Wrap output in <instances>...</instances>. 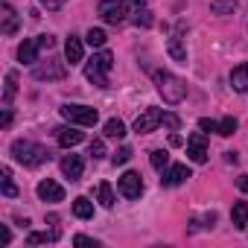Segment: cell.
<instances>
[{
    "label": "cell",
    "mask_w": 248,
    "mask_h": 248,
    "mask_svg": "<svg viewBox=\"0 0 248 248\" xmlns=\"http://www.w3.org/2000/svg\"><path fill=\"white\" fill-rule=\"evenodd\" d=\"M167 50H170V56H172V59H175L178 64H187V47L181 44V38H170Z\"/></svg>",
    "instance_id": "21"
},
{
    "label": "cell",
    "mask_w": 248,
    "mask_h": 248,
    "mask_svg": "<svg viewBox=\"0 0 248 248\" xmlns=\"http://www.w3.org/2000/svg\"><path fill=\"white\" fill-rule=\"evenodd\" d=\"M9 239H12V233H9V228L3 225V228H0V242H3V245H9Z\"/></svg>",
    "instance_id": "38"
},
{
    "label": "cell",
    "mask_w": 248,
    "mask_h": 248,
    "mask_svg": "<svg viewBox=\"0 0 248 248\" xmlns=\"http://www.w3.org/2000/svg\"><path fill=\"white\" fill-rule=\"evenodd\" d=\"M152 24H155V18H152V12H149V9H138V12H135V27L149 30Z\"/></svg>",
    "instance_id": "27"
},
{
    "label": "cell",
    "mask_w": 248,
    "mask_h": 248,
    "mask_svg": "<svg viewBox=\"0 0 248 248\" xmlns=\"http://www.w3.org/2000/svg\"><path fill=\"white\" fill-rule=\"evenodd\" d=\"M56 140H59V146L73 149V146H79L85 140V132H79L73 123H70V126H64V129H56Z\"/></svg>",
    "instance_id": "12"
},
{
    "label": "cell",
    "mask_w": 248,
    "mask_h": 248,
    "mask_svg": "<svg viewBox=\"0 0 248 248\" xmlns=\"http://www.w3.org/2000/svg\"><path fill=\"white\" fill-rule=\"evenodd\" d=\"M99 18L111 27H120L126 21V3L123 0H102L99 3Z\"/></svg>",
    "instance_id": "7"
},
{
    "label": "cell",
    "mask_w": 248,
    "mask_h": 248,
    "mask_svg": "<svg viewBox=\"0 0 248 248\" xmlns=\"http://www.w3.org/2000/svg\"><path fill=\"white\" fill-rule=\"evenodd\" d=\"M117 190L126 196V199H140V193H143V181H140V172H123L120 175V181H117Z\"/></svg>",
    "instance_id": "8"
},
{
    "label": "cell",
    "mask_w": 248,
    "mask_h": 248,
    "mask_svg": "<svg viewBox=\"0 0 248 248\" xmlns=\"http://www.w3.org/2000/svg\"><path fill=\"white\" fill-rule=\"evenodd\" d=\"M231 222H233V228H248V202H236L233 204V210H231Z\"/></svg>",
    "instance_id": "18"
},
{
    "label": "cell",
    "mask_w": 248,
    "mask_h": 248,
    "mask_svg": "<svg viewBox=\"0 0 248 248\" xmlns=\"http://www.w3.org/2000/svg\"><path fill=\"white\" fill-rule=\"evenodd\" d=\"M38 199H41V202H50V204L64 202V187L56 184L53 178H44V181L38 184Z\"/></svg>",
    "instance_id": "11"
},
{
    "label": "cell",
    "mask_w": 248,
    "mask_h": 248,
    "mask_svg": "<svg viewBox=\"0 0 248 248\" xmlns=\"http://www.w3.org/2000/svg\"><path fill=\"white\" fill-rule=\"evenodd\" d=\"M155 85H158V93L164 96L167 105H178V102L187 96V85H184L178 76L167 73V70H158V73H155Z\"/></svg>",
    "instance_id": "3"
},
{
    "label": "cell",
    "mask_w": 248,
    "mask_h": 248,
    "mask_svg": "<svg viewBox=\"0 0 248 248\" xmlns=\"http://www.w3.org/2000/svg\"><path fill=\"white\" fill-rule=\"evenodd\" d=\"M53 47H56V38H53V35L27 38V41L18 47V59H21V64H35V62H38V53H41V50H53Z\"/></svg>",
    "instance_id": "5"
},
{
    "label": "cell",
    "mask_w": 248,
    "mask_h": 248,
    "mask_svg": "<svg viewBox=\"0 0 248 248\" xmlns=\"http://www.w3.org/2000/svg\"><path fill=\"white\" fill-rule=\"evenodd\" d=\"M88 155H91L93 161L105 158V143H102V140H91V149H88Z\"/></svg>",
    "instance_id": "32"
},
{
    "label": "cell",
    "mask_w": 248,
    "mask_h": 248,
    "mask_svg": "<svg viewBox=\"0 0 248 248\" xmlns=\"http://www.w3.org/2000/svg\"><path fill=\"white\" fill-rule=\"evenodd\" d=\"M187 155L193 164H204L207 161V140H204V132H193L190 140H187Z\"/></svg>",
    "instance_id": "10"
},
{
    "label": "cell",
    "mask_w": 248,
    "mask_h": 248,
    "mask_svg": "<svg viewBox=\"0 0 248 248\" xmlns=\"http://www.w3.org/2000/svg\"><path fill=\"white\" fill-rule=\"evenodd\" d=\"M15 93H18V73H15V70H9V73H6V88H3V102H6V105H12Z\"/></svg>",
    "instance_id": "22"
},
{
    "label": "cell",
    "mask_w": 248,
    "mask_h": 248,
    "mask_svg": "<svg viewBox=\"0 0 248 248\" xmlns=\"http://www.w3.org/2000/svg\"><path fill=\"white\" fill-rule=\"evenodd\" d=\"M59 111H62V117H64L67 123H73V126H96V120H99L96 108L79 105V102H67V105H62Z\"/></svg>",
    "instance_id": "4"
},
{
    "label": "cell",
    "mask_w": 248,
    "mask_h": 248,
    "mask_svg": "<svg viewBox=\"0 0 248 248\" xmlns=\"http://www.w3.org/2000/svg\"><path fill=\"white\" fill-rule=\"evenodd\" d=\"M111 67H114V56H111L108 50H102V53L91 56V62L85 64V79L93 82L96 88H108V85H111V82H108Z\"/></svg>",
    "instance_id": "2"
},
{
    "label": "cell",
    "mask_w": 248,
    "mask_h": 248,
    "mask_svg": "<svg viewBox=\"0 0 248 248\" xmlns=\"http://www.w3.org/2000/svg\"><path fill=\"white\" fill-rule=\"evenodd\" d=\"M164 126H167V129H178V126H181V120H178L175 114H164Z\"/></svg>",
    "instance_id": "36"
},
{
    "label": "cell",
    "mask_w": 248,
    "mask_h": 248,
    "mask_svg": "<svg viewBox=\"0 0 248 248\" xmlns=\"http://www.w3.org/2000/svg\"><path fill=\"white\" fill-rule=\"evenodd\" d=\"M64 3H67V0H41V6H44V9H50V12H56V9H62Z\"/></svg>",
    "instance_id": "35"
},
{
    "label": "cell",
    "mask_w": 248,
    "mask_h": 248,
    "mask_svg": "<svg viewBox=\"0 0 248 248\" xmlns=\"http://www.w3.org/2000/svg\"><path fill=\"white\" fill-rule=\"evenodd\" d=\"M199 129H202V132H219V123H216V120L202 117V120H199Z\"/></svg>",
    "instance_id": "33"
},
{
    "label": "cell",
    "mask_w": 248,
    "mask_h": 248,
    "mask_svg": "<svg viewBox=\"0 0 248 248\" xmlns=\"http://www.w3.org/2000/svg\"><path fill=\"white\" fill-rule=\"evenodd\" d=\"M236 9H239L236 0H213V3H210V12L213 15H233Z\"/></svg>",
    "instance_id": "20"
},
{
    "label": "cell",
    "mask_w": 248,
    "mask_h": 248,
    "mask_svg": "<svg viewBox=\"0 0 248 248\" xmlns=\"http://www.w3.org/2000/svg\"><path fill=\"white\" fill-rule=\"evenodd\" d=\"M73 245H91V248H96L99 242H96L93 236H85V233H76V236H73Z\"/></svg>",
    "instance_id": "34"
},
{
    "label": "cell",
    "mask_w": 248,
    "mask_h": 248,
    "mask_svg": "<svg viewBox=\"0 0 248 248\" xmlns=\"http://www.w3.org/2000/svg\"><path fill=\"white\" fill-rule=\"evenodd\" d=\"M225 161H228V164H236V161H239V155H236V152H225Z\"/></svg>",
    "instance_id": "41"
},
{
    "label": "cell",
    "mask_w": 248,
    "mask_h": 248,
    "mask_svg": "<svg viewBox=\"0 0 248 248\" xmlns=\"http://www.w3.org/2000/svg\"><path fill=\"white\" fill-rule=\"evenodd\" d=\"M96 199H99L102 207H114V190H111L108 181H102V184L96 187Z\"/></svg>",
    "instance_id": "24"
},
{
    "label": "cell",
    "mask_w": 248,
    "mask_h": 248,
    "mask_svg": "<svg viewBox=\"0 0 248 248\" xmlns=\"http://www.w3.org/2000/svg\"><path fill=\"white\" fill-rule=\"evenodd\" d=\"M184 140H181V135H170V146H181Z\"/></svg>",
    "instance_id": "40"
},
{
    "label": "cell",
    "mask_w": 248,
    "mask_h": 248,
    "mask_svg": "<svg viewBox=\"0 0 248 248\" xmlns=\"http://www.w3.org/2000/svg\"><path fill=\"white\" fill-rule=\"evenodd\" d=\"M105 138H114V140L126 138V123L123 120H108L105 123Z\"/></svg>",
    "instance_id": "23"
},
{
    "label": "cell",
    "mask_w": 248,
    "mask_h": 248,
    "mask_svg": "<svg viewBox=\"0 0 248 248\" xmlns=\"http://www.w3.org/2000/svg\"><path fill=\"white\" fill-rule=\"evenodd\" d=\"M152 167H155L158 172H164V170L170 167V155H167L164 149H155V152H152Z\"/></svg>",
    "instance_id": "28"
},
{
    "label": "cell",
    "mask_w": 248,
    "mask_h": 248,
    "mask_svg": "<svg viewBox=\"0 0 248 248\" xmlns=\"http://www.w3.org/2000/svg\"><path fill=\"white\" fill-rule=\"evenodd\" d=\"M56 239H59L56 231H35L27 236V245H41V242H56Z\"/></svg>",
    "instance_id": "25"
},
{
    "label": "cell",
    "mask_w": 248,
    "mask_h": 248,
    "mask_svg": "<svg viewBox=\"0 0 248 248\" xmlns=\"http://www.w3.org/2000/svg\"><path fill=\"white\" fill-rule=\"evenodd\" d=\"M0 175H3V178H0V181H3V196H6V199H15V196H18V187L12 184V170L3 167V170H0Z\"/></svg>",
    "instance_id": "26"
},
{
    "label": "cell",
    "mask_w": 248,
    "mask_h": 248,
    "mask_svg": "<svg viewBox=\"0 0 248 248\" xmlns=\"http://www.w3.org/2000/svg\"><path fill=\"white\" fill-rule=\"evenodd\" d=\"M132 6H135V9H143V6H146V0H132Z\"/></svg>",
    "instance_id": "42"
},
{
    "label": "cell",
    "mask_w": 248,
    "mask_h": 248,
    "mask_svg": "<svg viewBox=\"0 0 248 248\" xmlns=\"http://www.w3.org/2000/svg\"><path fill=\"white\" fill-rule=\"evenodd\" d=\"M85 38H88V44H91V47H102V44L108 41V38H105V32H102V30H93V27L88 30V35H85Z\"/></svg>",
    "instance_id": "31"
},
{
    "label": "cell",
    "mask_w": 248,
    "mask_h": 248,
    "mask_svg": "<svg viewBox=\"0 0 248 248\" xmlns=\"http://www.w3.org/2000/svg\"><path fill=\"white\" fill-rule=\"evenodd\" d=\"M231 85H233L236 93H245L248 91V64H239V67L231 70Z\"/></svg>",
    "instance_id": "17"
},
{
    "label": "cell",
    "mask_w": 248,
    "mask_h": 248,
    "mask_svg": "<svg viewBox=\"0 0 248 248\" xmlns=\"http://www.w3.org/2000/svg\"><path fill=\"white\" fill-rule=\"evenodd\" d=\"M236 187H239L242 193H248V175H239V178H236Z\"/></svg>",
    "instance_id": "39"
},
{
    "label": "cell",
    "mask_w": 248,
    "mask_h": 248,
    "mask_svg": "<svg viewBox=\"0 0 248 248\" xmlns=\"http://www.w3.org/2000/svg\"><path fill=\"white\" fill-rule=\"evenodd\" d=\"M187 178H190V170H187L184 164H175V167H170V170L164 172L161 184H164V187H178V184H184Z\"/></svg>",
    "instance_id": "14"
},
{
    "label": "cell",
    "mask_w": 248,
    "mask_h": 248,
    "mask_svg": "<svg viewBox=\"0 0 248 248\" xmlns=\"http://www.w3.org/2000/svg\"><path fill=\"white\" fill-rule=\"evenodd\" d=\"M32 76H35L38 82H56V79H64V76H67V62H56V59H50V62H44V64H35V67H32Z\"/></svg>",
    "instance_id": "6"
},
{
    "label": "cell",
    "mask_w": 248,
    "mask_h": 248,
    "mask_svg": "<svg viewBox=\"0 0 248 248\" xmlns=\"http://www.w3.org/2000/svg\"><path fill=\"white\" fill-rule=\"evenodd\" d=\"M0 126H3V129L12 126V108H9V105H6V111H3V120H0Z\"/></svg>",
    "instance_id": "37"
},
{
    "label": "cell",
    "mask_w": 248,
    "mask_h": 248,
    "mask_svg": "<svg viewBox=\"0 0 248 248\" xmlns=\"http://www.w3.org/2000/svg\"><path fill=\"white\" fill-rule=\"evenodd\" d=\"M129 158H132V149L123 146V149H117V152L111 155V164H114V167H123V164H129Z\"/></svg>",
    "instance_id": "30"
},
{
    "label": "cell",
    "mask_w": 248,
    "mask_h": 248,
    "mask_svg": "<svg viewBox=\"0 0 248 248\" xmlns=\"http://www.w3.org/2000/svg\"><path fill=\"white\" fill-rule=\"evenodd\" d=\"M12 158L24 167H41V164L50 161V152H47V146L32 143V140H15L12 143Z\"/></svg>",
    "instance_id": "1"
},
{
    "label": "cell",
    "mask_w": 248,
    "mask_h": 248,
    "mask_svg": "<svg viewBox=\"0 0 248 248\" xmlns=\"http://www.w3.org/2000/svg\"><path fill=\"white\" fill-rule=\"evenodd\" d=\"M62 172H64L70 181H79L82 172H85V161H82L79 155H64V158H62Z\"/></svg>",
    "instance_id": "13"
},
{
    "label": "cell",
    "mask_w": 248,
    "mask_h": 248,
    "mask_svg": "<svg viewBox=\"0 0 248 248\" xmlns=\"http://www.w3.org/2000/svg\"><path fill=\"white\" fill-rule=\"evenodd\" d=\"M0 21H3V24H0V32H3V35H15L18 32V15H15V9L9 3L0 6Z\"/></svg>",
    "instance_id": "15"
},
{
    "label": "cell",
    "mask_w": 248,
    "mask_h": 248,
    "mask_svg": "<svg viewBox=\"0 0 248 248\" xmlns=\"http://www.w3.org/2000/svg\"><path fill=\"white\" fill-rule=\"evenodd\" d=\"M164 123V111L161 108H146L138 120H135V132L138 135H146V132H155L158 126Z\"/></svg>",
    "instance_id": "9"
},
{
    "label": "cell",
    "mask_w": 248,
    "mask_h": 248,
    "mask_svg": "<svg viewBox=\"0 0 248 248\" xmlns=\"http://www.w3.org/2000/svg\"><path fill=\"white\" fill-rule=\"evenodd\" d=\"M73 216H76V219H91V216H93V202L85 199V196H79V199L73 202Z\"/></svg>",
    "instance_id": "19"
},
{
    "label": "cell",
    "mask_w": 248,
    "mask_h": 248,
    "mask_svg": "<svg viewBox=\"0 0 248 248\" xmlns=\"http://www.w3.org/2000/svg\"><path fill=\"white\" fill-rule=\"evenodd\" d=\"M236 132V117H225L222 123H219V132L216 135H222V138H231Z\"/></svg>",
    "instance_id": "29"
},
{
    "label": "cell",
    "mask_w": 248,
    "mask_h": 248,
    "mask_svg": "<svg viewBox=\"0 0 248 248\" xmlns=\"http://www.w3.org/2000/svg\"><path fill=\"white\" fill-rule=\"evenodd\" d=\"M82 56H85V47H82V38H76V35H70V38H67V44H64V59H67L70 64H79V62H82Z\"/></svg>",
    "instance_id": "16"
}]
</instances>
